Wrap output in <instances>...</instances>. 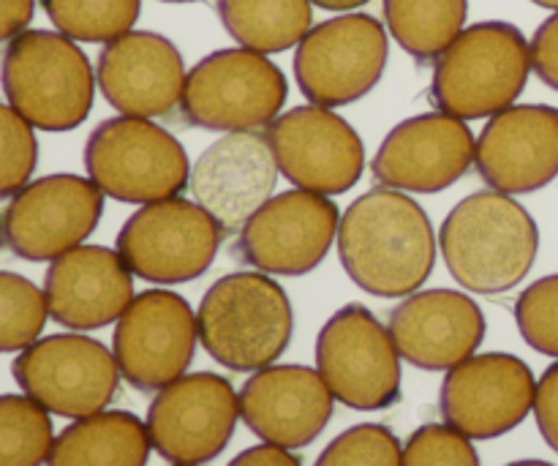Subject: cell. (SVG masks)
Returning a JSON list of instances; mask_svg holds the SVG:
<instances>
[{
  "instance_id": "obj_1",
  "label": "cell",
  "mask_w": 558,
  "mask_h": 466,
  "mask_svg": "<svg viewBox=\"0 0 558 466\" xmlns=\"http://www.w3.org/2000/svg\"><path fill=\"white\" fill-rule=\"evenodd\" d=\"M338 256L347 276L376 298H409L430 278L439 238L428 213L407 191L371 189L338 224Z\"/></svg>"
},
{
  "instance_id": "obj_2",
  "label": "cell",
  "mask_w": 558,
  "mask_h": 466,
  "mask_svg": "<svg viewBox=\"0 0 558 466\" xmlns=\"http://www.w3.org/2000/svg\"><path fill=\"white\" fill-rule=\"evenodd\" d=\"M439 251L456 284L474 295H501L532 273L539 229L510 194L485 189L463 196L439 229Z\"/></svg>"
},
{
  "instance_id": "obj_3",
  "label": "cell",
  "mask_w": 558,
  "mask_h": 466,
  "mask_svg": "<svg viewBox=\"0 0 558 466\" xmlns=\"http://www.w3.org/2000/svg\"><path fill=\"white\" fill-rule=\"evenodd\" d=\"M199 344L223 369L254 374L287 353L294 314L281 284L259 271L218 278L196 309Z\"/></svg>"
},
{
  "instance_id": "obj_4",
  "label": "cell",
  "mask_w": 558,
  "mask_h": 466,
  "mask_svg": "<svg viewBox=\"0 0 558 466\" xmlns=\"http://www.w3.org/2000/svg\"><path fill=\"white\" fill-rule=\"evenodd\" d=\"M532 47L510 22H477L439 55L430 80V101L439 112L483 120L505 112L526 91Z\"/></svg>"
},
{
  "instance_id": "obj_5",
  "label": "cell",
  "mask_w": 558,
  "mask_h": 466,
  "mask_svg": "<svg viewBox=\"0 0 558 466\" xmlns=\"http://www.w3.org/2000/svg\"><path fill=\"white\" fill-rule=\"evenodd\" d=\"M5 101L41 131H74L96 98V71L74 38L58 31H22L0 60Z\"/></svg>"
},
{
  "instance_id": "obj_6",
  "label": "cell",
  "mask_w": 558,
  "mask_h": 466,
  "mask_svg": "<svg viewBox=\"0 0 558 466\" xmlns=\"http://www.w3.org/2000/svg\"><path fill=\"white\" fill-rule=\"evenodd\" d=\"M87 178L125 205L172 200L189 189L191 162L172 131L150 118H109L85 142Z\"/></svg>"
},
{
  "instance_id": "obj_7",
  "label": "cell",
  "mask_w": 558,
  "mask_h": 466,
  "mask_svg": "<svg viewBox=\"0 0 558 466\" xmlns=\"http://www.w3.org/2000/svg\"><path fill=\"white\" fill-rule=\"evenodd\" d=\"M289 96L283 71L245 47L218 49L185 74L180 112L210 131H259L281 115Z\"/></svg>"
},
{
  "instance_id": "obj_8",
  "label": "cell",
  "mask_w": 558,
  "mask_h": 466,
  "mask_svg": "<svg viewBox=\"0 0 558 466\" xmlns=\"http://www.w3.org/2000/svg\"><path fill=\"white\" fill-rule=\"evenodd\" d=\"M401 355L390 327L363 303L338 309L316 336V371L343 407L381 413L401 398Z\"/></svg>"
},
{
  "instance_id": "obj_9",
  "label": "cell",
  "mask_w": 558,
  "mask_h": 466,
  "mask_svg": "<svg viewBox=\"0 0 558 466\" xmlns=\"http://www.w3.org/2000/svg\"><path fill=\"white\" fill-rule=\"evenodd\" d=\"M221 240L223 229L205 207L172 196L140 205L118 232L114 251L136 278L172 287L205 276L221 251Z\"/></svg>"
},
{
  "instance_id": "obj_10",
  "label": "cell",
  "mask_w": 558,
  "mask_h": 466,
  "mask_svg": "<svg viewBox=\"0 0 558 466\" xmlns=\"http://www.w3.org/2000/svg\"><path fill=\"white\" fill-rule=\"evenodd\" d=\"M387 58V27L376 16L347 11L305 33L294 52V80L316 107H347L379 85Z\"/></svg>"
},
{
  "instance_id": "obj_11",
  "label": "cell",
  "mask_w": 558,
  "mask_h": 466,
  "mask_svg": "<svg viewBox=\"0 0 558 466\" xmlns=\"http://www.w3.org/2000/svg\"><path fill=\"white\" fill-rule=\"evenodd\" d=\"M11 374L25 396L69 420L104 413L123 380L112 349L85 333L38 338L16 355Z\"/></svg>"
},
{
  "instance_id": "obj_12",
  "label": "cell",
  "mask_w": 558,
  "mask_h": 466,
  "mask_svg": "<svg viewBox=\"0 0 558 466\" xmlns=\"http://www.w3.org/2000/svg\"><path fill=\"white\" fill-rule=\"evenodd\" d=\"M240 420V393L213 371L183 374L156 393L147 409L150 445L163 462L202 466L221 456Z\"/></svg>"
},
{
  "instance_id": "obj_13",
  "label": "cell",
  "mask_w": 558,
  "mask_h": 466,
  "mask_svg": "<svg viewBox=\"0 0 558 466\" xmlns=\"http://www.w3.org/2000/svg\"><path fill=\"white\" fill-rule=\"evenodd\" d=\"M341 211L314 191L292 189L270 196L238 232L232 254L267 276H305L330 254Z\"/></svg>"
},
{
  "instance_id": "obj_14",
  "label": "cell",
  "mask_w": 558,
  "mask_h": 466,
  "mask_svg": "<svg viewBox=\"0 0 558 466\" xmlns=\"http://www.w3.org/2000/svg\"><path fill=\"white\" fill-rule=\"evenodd\" d=\"M199 327L183 295L145 289L114 322L112 355L120 377L142 393H158L194 363Z\"/></svg>"
},
{
  "instance_id": "obj_15",
  "label": "cell",
  "mask_w": 558,
  "mask_h": 466,
  "mask_svg": "<svg viewBox=\"0 0 558 466\" xmlns=\"http://www.w3.org/2000/svg\"><path fill=\"white\" fill-rule=\"evenodd\" d=\"M104 191L80 175H47L11 196L3 213V246L27 262H52L96 232Z\"/></svg>"
},
{
  "instance_id": "obj_16",
  "label": "cell",
  "mask_w": 558,
  "mask_h": 466,
  "mask_svg": "<svg viewBox=\"0 0 558 466\" xmlns=\"http://www.w3.org/2000/svg\"><path fill=\"white\" fill-rule=\"evenodd\" d=\"M278 172L294 189L347 194L365 172V147L357 131L327 107L305 104L281 112L265 129Z\"/></svg>"
},
{
  "instance_id": "obj_17",
  "label": "cell",
  "mask_w": 558,
  "mask_h": 466,
  "mask_svg": "<svg viewBox=\"0 0 558 466\" xmlns=\"http://www.w3.org/2000/svg\"><path fill=\"white\" fill-rule=\"evenodd\" d=\"M532 369L510 353L472 355L447 371L439 393V413L447 426L469 440H496L529 418L534 409Z\"/></svg>"
},
{
  "instance_id": "obj_18",
  "label": "cell",
  "mask_w": 558,
  "mask_h": 466,
  "mask_svg": "<svg viewBox=\"0 0 558 466\" xmlns=\"http://www.w3.org/2000/svg\"><path fill=\"white\" fill-rule=\"evenodd\" d=\"M474 147L477 140L466 120L439 109L414 115L385 136L371 162V175L385 189L436 194L474 167Z\"/></svg>"
},
{
  "instance_id": "obj_19",
  "label": "cell",
  "mask_w": 558,
  "mask_h": 466,
  "mask_svg": "<svg viewBox=\"0 0 558 466\" xmlns=\"http://www.w3.org/2000/svg\"><path fill=\"white\" fill-rule=\"evenodd\" d=\"M474 167L488 189L532 194L558 178V109L512 104L488 118L474 147Z\"/></svg>"
},
{
  "instance_id": "obj_20",
  "label": "cell",
  "mask_w": 558,
  "mask_h": 466,
  "mask_svg": "<svg viewBox=\"0 0 558 466\" xmlns=\"http://www.w3.org/2000/svg\"><path fill=\"white\" fill-rule=\"evenodd\" d=\"M276 183L278 164L267 136L259 131H232L196 158L189 189L223 235H232L270 200Z\"/></svg>"
},
{
  "instance_id": "obj_21",
  "label": "cell",
  "mask_w": 558,
  "mask_h": 466,
  "mask_svg": "<svg viewBox=\"0 0 558 466\" xmlns=\"http://www.w3.org/2000/svg\"><path fill=\"white\" fill-rule=\"evenodd\" d=\"M336 396L308 366L287 363L254 371L240 391V420L267 445L300 451L322 437Z\"/></svg>"
},
{
  "instance_id": "obj_22",
  "label": "cell",
  "mask_w": 558,
  "mask_h": 466,
  "mask_svg": "<svg viewBox=\"0 0 558 466\" xmlns=\"http://www.w3.org/2000/svg\"><path fill=\"white\" fill-rule=\"evenodd\" d=\"M180 49L161 33L129 31L104 44L96 82L109 107L131 118H167L180 107L185 87Z\"/></svg>"
},
{
  "instance_id": "obj_23",
  "label": "cell",
  "mask_w": 558,
  "mask_h": 466,
  "mask_svg": "<svg viewBox=\"0 0 558 466\" xmlns=\"http://www.w3.org/2000/svg\"><path fill=\"white\" fill-rule=\"evenodd\" d=\"M390 336L398 355L414 369L450 371L477 355L485 342L483 309L458 289H423L392 309Z\"/></svg>"
},
{
  "instance_id": "obj_24",
  "label": "cell",
  "mask_w": 558,
  "mask_h": 466,
  "mask_svg": "<svg viewBox=\"0 0 558 466\" xmlns=\"http://www.w3.org/2000/svg\"><path fill=\"white\" fill-rule=\"evenodd\" d=\"M49 316L74 333L98 331L123 316L134 295V273L107 246H76L49 262L44 276Z\"/></svg>"
},
{
  "instance_id": "obj_25",
  "label": "cell",
  "mask_w": 558,
  "mask_h": 466,
  "mask_svg": "<svg viewBox=\"0 0 558 466\" xmlns=\"http://www.w3.org/2000/svg\"><path fill=\"white\" fill-rule=\"evenodd\" d=\"M150 451L145 420L125 409H104L65 426L47 466H145Z\"/></svg>"
},
{
  "instance_id": "obj_26",
  "label": "cell",
  "mask_w": 558,
  "mask_h": 466,
  "mask_svg": "<svg viewBox=\"0 0 558 466\" xmlns=\"http://www.w3.org/2000/svg\"><path fill=\"white\" fill-rule=\"evenodd\" d=\"M216 9L229 36L262 55L298 47L314 27L311 0H218Z\"/></svg>"
},
{
  "instance_id": "obj_27",
  "label": "cell",
  "mask_w": 558,
  "mask_h": 466,
  "mask_svg": "<svg viewBox=\"0 0 558 466\" xmlns=\"http://www.w3.org/2000/svg\"><path fill=\"white\" fill-rule=\"evenodd\" d=\"M469 0H385V25L417 63H434L466 27Z\"/></svg>"
},
{
  "instance_id": "obj_28",
  "label": "cell",
  "mask_w": 558,
  "mask_h": 466,
  "mask_svg": "<svg viewBox=\"0 0 558 466\" xmlns=\"http://www.w3.org/2000/svg\"><path fill=\"white\" fill-rule=\"evenodd\" d=\"M58 33L85 44H109L134 31L142 0H41Z\"/></svg>"
},
{
  "instance_id": "obj_29",
  "label": "cell",
  "mask_w": 558,
  "mask_h": 466,
  "mask_svg": "<svg viewBox=\"0 0 558 466\" xmlns=\"http://www.w3.org/2000/svg\"><path fill=\"white\" fill-rule=\"evenodd\" d=\"M52 418L31 396H0V466H41L52 451Z\"/></svg>"
},
{
  "instance_id": "obj_30",
  "label": "cell",
  "mask_w": 558,
  "mask_h": 466,
  "mask_svg": "<svg viewBox=\"0 0 558 466\" xmlns=\"http://www.w3.org/2000/svg\"><path fill=\"white\" fill-rule=\"evenodd\" d=\"M47 320L44 289L20 273L0 271V353H22L31 347Z\"/></svg>"
},
{
  "instance_id": "obj_31",
  "label": "cell",
  "mask_w": 558,
  "mask_h": 466,
  "mask_svg": "<svg viewBox=\"0 0 558 466\" xmlns=\"http://www.w3.org/2000/svg\"><path fill=\"white\" fill-rule=\"evenodd\" d=\"M38 164L36 129L11 104L0 101V200L31 183Z\"/></svg>"
},
{
  "instance_id": "obj_32",
  "label": "cell",
  "mask_w": 558,
  "mask_h": 466,
  "mask_svg": "<svg viewBox=\"0 0 558 466\" xmlns=\"http://www.w3.org/2000/svg\"><path fill=\"white\" fill-rule=\"evenodd\" d=\"M403 445L387 426L360 423L338 434L314 466H401Z\"/></svg>"
},
{
  "instance_id": "obj_33",
  "label": "cell",
  "mask_w": 558,
  "mask_h": 466,
  "mask_svg": "<svg viewBox=\"0 0 558 466\" xmlns=\"http://www.w3.org/2000/svg\"><path fill=\"white\" fill-rule=\"evenodd\" d=\"M515 325L529 347L558 360V273L523 289L515 303Z\"/></svg>"
},
{
  "instance_id": "obj_34",
  "label": "cell",
  "mask_w": 558,
  "mask_h": 466,
  "mask_svg": "<svg viewBox=\"0 0 558 466\" xmlns=\"http://www.w3.org/2000/svg\"><path fill=\"white\" fill-rule=\"evenodd\" d=\"M401 466H480L477 447L447 423H425L403 445Z\"/></svg>"
},
{
  "instance_id": "obj_35",
  "label": "cell",
  "mask_w": 558,
  "mask_h": 466,
  "mask_svg": "<svg viewBox=\"0 0 558 466\" xmlns=\"http://www.w3.org/2000/svg\"><path fill=\"white\" fill-rule=\"evenodd\" d=\"M532 413L537 418V429L543 440L548 442L550 451L558 453V360L539 377Z\"/></svg>"
},
{
  "instance_id": "obj_36",
  "label": "cell",
  "mask_w": 558,
  "mask_h": 466,
  "mask_svg": "<svg viewBox=\"0 0 558 466\" xmlns=\"http://www.w3.org/2000/svg\"><path fill=\"white\" fill-rule=\"evenodd\" d=\"M532 69L548 87L558 91V11L537 27L532 38Z\"/></svg>"
},
{
  "instance_id": "obj_37",
  "label": "cell",
  "mask_w": 558,
  "mask_h": 466,
  "mask_svg": "<svg viewBox=\"0 0 558 466\" xmlns=\"http://www.w3.org/2000/svg\"><path fill=\"white\" fill-rule=\"evenodd\" d=\"M33 14H36V0H0V44L27 31Z\"/></svg>"
},
{
  "instance_id": "obj_38",
  "label": "cell",
  "mask_w": 558,
  "mask_h": 466,
  "mask_svg": "<svg viewBox=\"0 0 558 466\" xmlns=\"http://www.w3.org/2000/svg\"><path fill=\"white\" fill-rule=\"evenodd\" d=\"M229 466H303V464H300V458L294 456L292 451H287V447L262 442V445L248 447V451L240 453L238 458H232Z\"/></svg>"
},
{
  "instance_id": "obj_39",
  "label": "cell",
  "mask_w": 558,
  "mask_h": 466,
  "mask_svg": "<svg viewBox=\"0 0 558 466\" xmlns=\"http://www.w3.org/2000/svg\"><path fill=\"white\" fill-rule=\"evenodd\" d=\"M311 3L319 5V9L325 11H343V14H347V11H354L360 9V5L371 3V0H311Z\"/></svg>"
},
{
  "instance_id": "obj_40",
  "label": "cell",
  "mask_w": 558,
  "mask_h": 466,
  "mask_svg": "<svg viewBox=\"0 0 558 466\" xmlns=\"http://www.w3.org/2000/svg\"><path fill=\"white\" fill-rule=\"evenodd\" d=\"M507 466H556V464H548V462H537V458H529V462H512Z\"/></svg>"
},
{
  "instance_id": "obj_41",
  "label": "cell",
  "mask_w": 558,
  "mask_h": 466,
  "mask_svg": "<svg viewBox=\"0 0 558 466\" xmlns=\"http://www.w3.org/2000/svg\"><path fill=\"white\" fill-rule=\"evenodd\" d=\"M532 3L543 5V9H550V11H558V0H532Z\"/></svg>"
},
{
  "instance_id": "obj_42",
  "label": "cell",
  "mask_w": 558,
  "mask_h": 466,
  "mask_svg": "<svg viewBox=\"0 0 558 466\" xmlns=\"http://www.w3.org/2000/svg\"><path fill=\"white\" fill-rule=\"evenodd\" d=\"M0 246H3V216H0Z\"/></svg>"
},
{
  "instance_id": "obj_43",
  "label": "cell",
  "mask_w": 558,
  "mask_h": 466,
  "mask_svg": "<svg viewBox=\"0 0 558 466\" xmlns=\"http://www.w3.org/2000/svg\"><path fill=\"white\" fill-rule=\"evenodd\" d=\"M167 3H196V0H167Z\"/></svg>"
},
{
  "instance_id": "obj_44",
  "label": "cell",
  "mask_w": 558,
  "mask_h": 466,
  "mask_svg": "<svg viewBox=\"0 0 558 466\" xmlns=\"http://www.w3.org/2000/svg\"><path fill=\"white\" fill-rule=\"evenodd\" d=\"M172 466H174V464H172Z\"/></svg>"
}]
</instances>
